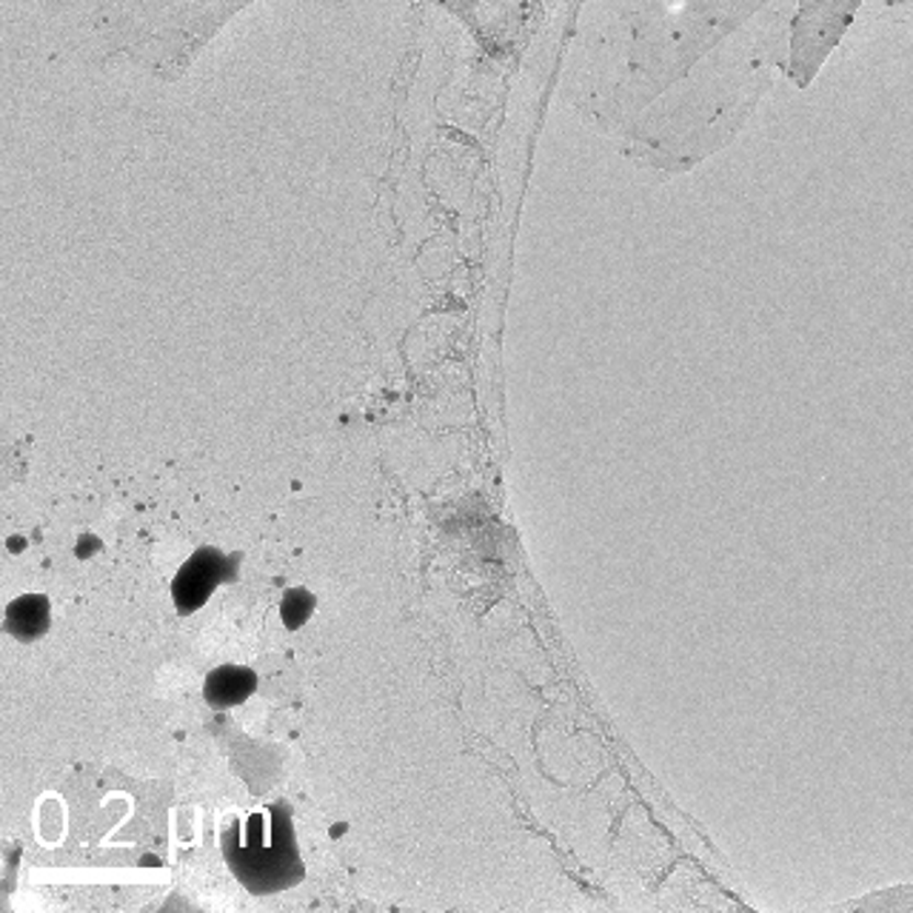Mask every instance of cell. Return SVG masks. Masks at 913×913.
Returning <instances> with one entry per match:
<instances>
[{"mask_svg": "<svg viewBox=\"0 0 913 913\" xmlns=\"http://www.w3.org/2000/svg\"><path fill=\"white\" fill-rule=\"evenodd\" d=\"M223 856L251 893H278L303 882V859L283 808L257 811L246 822L226 827Z\"/></svg>", "mask_w": 913, "mask_h": 913, "instance_id": "6da1fadb", "label": "cell"}, {"mask_svg": "<svg viewBox=\"0 0 913 913\" xmlns=\"http://www.w3.org/2000/svg\"><path fill=\"white\" fill-rule=\"evenodd\" d=\"M226 577V556L217 549H200L194 551L183 563V568L171 579V599L183 617L198 611L200 606H206V599L212 597L214 588Z\"/></svg>", "mask_w": 913, "mask_h": 913, "instance_id": "7a4b0ae2", "label": "cell"}, {"mask_svg": "<svg viewBox=\"0 0 913 913\" xmlns=\"http://www.w3.org/2000/svg\"><path fill=\"white\" fill-rule=\"evenodd\" d=\"M257 688V677L251 668L243 665H221L214 668L203 685V697L212 708L226 711V708L240 706L243 699H249L251 691Z\"/></svg>", "mask_w": 913, "mask_h": 913, "instance_id": "3957f363", "label": "cell"}, {"mask_svg": "<svg viewBox=\"0 0 913 913\" xmlns=\"http://www.w3.org/2000/svg\"><path fill=\"white\" fill-rule=\"evenodd\" d=\"M52 625L49 599L43 594H23L7 608V631L21 642L41 640Z\"/></svg>", "mask_w": 913, "mask_h": 913, "instance_id": "277c9868", "label": "cell"}, {"mask_svg": "<svg viewBox=\"0 0 913 913\" xmlns=\"http://www.w3.org/2000/svg\"><path fill=\"white\" fill-rule=\"evenodd\" d=\"M283 620L289 628H300L308 620V613L314 611V594H308L306 588H294V591L285 594L283 599Z\"/></svg>", "mask_w": 913, "mask_h": 913, "instance_id": "5b68a950", "label": "cell"}]
</instances>
